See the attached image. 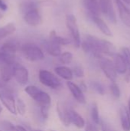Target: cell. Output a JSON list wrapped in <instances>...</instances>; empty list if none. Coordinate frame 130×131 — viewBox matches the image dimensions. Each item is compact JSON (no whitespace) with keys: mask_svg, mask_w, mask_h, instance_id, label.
Here are the masks:
<instances>
[{"mask_svg":"<svg viewBox=\"0 0 130 131\" xmlns=\"http://www.w3.org/2000/svg\"><path fill=\"white\" fill-rule=\"evenodd\" d=\"M81 48L86 54L100 58L103 55L113 56L116 54L115 46L109 41L96 36L87 35L81 42Z\"/></svg>","mask_w":130,"mask_h":131,"instance_id":"1","label":"cell"},{"mask_svg":"<svg viewBox=\"0 0 130 131\" xmlns=\"http://www.w3.org/2000/svg\"><path fill=\"white\" fill-rule=\"evenodd\" d=\"M25 93L40 107L41 114L44 119H48L51 104V97L45 91L34 85H28L25 88Z\"/></svg>","mask_w":130,"mask_h":131,"instance_id":"2","label":"cell"},{"mask_svg":"<svg viewBox=\"0 0 130 131\" xmlns=\"http://www.w3.org/2000/svg\"><path fill=\"white\" fill-rule=\"evenodd\" d=\"M20 49L24 57L30 61H41L44 58L43 51L35 44L33 43L24 44Z\"/></svg>","mask_w":130,"mask_h":131,"instance_id":"3","label":"cell"},{"mask_svg":"<svg viewBox=\"0 0 130 131\" xmlns=\"http://www.w3.org/2000/svg\"><path fill=\"white\" fill-rule=\"evenodd\" d=\"M38 78L40 82L51 89L57 90L62 87V83L61 80L53 73L49 71L41 69L38 72Z\"/></svg>","mask_w":130,"mask_h":131,"instance_id":"4","label":"cell"},{"mask_svg":"<svg viewBox=\"0 0 130 131\" xmlns=\"http://www.w3.org/2000/svg\"><path fill=\"white\" fill-rule=\"evenodd\" d=\"M66 25L69 30L70 35L72 37V41L76 48L81 47V39L79 31V28L77 25V21L76 17L72 14H68L66 16Z\"/></svg>","mask_w":130,"mask_h":131,"instance_id":"5","label":"cell"},{"mask_svg":"<svg viewBox=\"0 0 130 131\" xmlns=\"http://www.w3.org/2000/svg\"><path fill=\"white\" fill-rule=\"evenodd\" d=\"M99 63L100 68L106 77L111 82H116L117 78V72L115 69L113 61L103 56L99 58Z\"/></svg>","mask_w":130,"mask_h":131,"instance_id":"6","label":"cell"},{"mask_svg":"<svg viewBox=\"0 0 130 131\" xmlns=\"http://www.w3.org/2000/svg\"><path fill=\"white\" fill-rule=\"evenodd\" d=\"M13 78L18 84L20 85H25L28 81V71L25 67L20 64L19 63H15L12 66Z\"/></svg>","mask_w":130,"mask_h":131,"instance_id":"7","label":"cell"},{"mask_svg":"<svg viewBox=\"0 0 130 131\" xmlns=\"http://www.w3.org/2000/svg\"><path fill=\"white\" fill-rule=\"evenodd\" d=\"M0 101L4 107L8 111V112L14 115L17 114L16 101L11 94L6 91H0Z\"/></svg>","mask_w":130,"mask_h":131,"instance_id":"8","label":"cell"},{"mask_svg":"<svg viewBox=\"0 0 130 131\" xmlns=\"http://www.w3.org/2000/svg\"><path fill=\"white\" fill-rule=\"evenodd\" d=\"M69 108L70 107L63 101H58L57 104L56 110L58 117L65 127H69L70 125L69 120Z\"/></svg>","mask_w":130,"mask_h":131,"instance_id":"9","label":"cell"},{"mask_svg":"<svg viewBox=\"0 0 130 131\" xmlns=\"http://www.w3.org/2000/svg\"><path fill=\"white\" fill-rule=\"evenodd\" d=\"M66 84H67V88L70 91L72 96L74 97V98L78 103H80L81 104H86V98H85V96L84 94V91L80 88V86H78L77 84H74L72 81H67Z\"/></svg>","mask_w":130,"mask_h":131,"instance_id":"10","label":"cell"},{"mask_svg":"<svg viewBox=\"0 0 130 131\" xmlns=\"http://www.w3.org/2000/svg\"><path fill=\"white\" fill-rule=\"evenodd\" d=\"M24 21L31 26H37L41 23V15L38 9L29 11L23 15Z\"/></svg>","mask_w":130,"mask_h":131,"instance_id":"11","label":"cell"},{"mask_svg":"<svg viewBox=\"0 0 130 131\" xmlns=\"http://www.w3.org/2000/svg\"><path fill=\"white\" fill-rule=\"evenodd\" d=\"M118 8L119 15L125 25L130 28V11L122 0H115Z\"/></svg>","mask_w":130,"mask_h":131,"instance_id":"12","label":"cell"},{"mask_svg":"<svg viewBox=\"0 0 130 131\" xmlns=\"http://www.w3.org/2000/svg\"><path fill=\"white\" fill-rule=\"evenodd\" d=\"M113 64L115 67V69L118 74H126L129 70V65L127 64L126 61L123 58L121 54L116 53L113 56Z\"/></svg>","mask_w":130,"mask_h":131,"instance_id":"13","label":"cell"},{"mask_svg":"<svg viewBox=\"0 0 130 131\" xmlns=\"http://www.w3.org/2000/svg\"><path fill=\"white\" fill-rule=\"evenodd\" d=\"M83 4L90 17L100 16L101 12L98 0H83Z\"/></svg>","mask_w":130,"mask_h":131,"instance_id":"14","label":"cell"},{"mask_svg":"<svg viewBox=\"0 0 130 131\" xmlns=\"http://www.w3.org/2000/svg\"><path fill=\"white\" fill-rule=\"evenodd\" d=\"M69 120L70 124L74 125L76 127L79 129H82L84 127H86V122L83 117L70 107L69 108Z\"/></svg>","mask_w":130,"mask_h":131,"instance_id":"15","label":"cell"},{"mask_svg":"<svg viewBox=\"0 0 130 131\" xmlns=\"http://www.w3.org/2000/svg\"><path fill=\"white\" fill-rule=\"evenodd\" d=\"M120 117L123 131H130V114L128 109L124 106H122L120 109Z\"/></svg>","mask_w":130,"mask_h":131,"instance_id":"16","label":"cell"},{"mask_svg":"<svg viewBox=\"0 0 130 131\" xmlns=\"http://www.w3.org/2000/svg\"><path fill=\"white\" fill-rule=\"evenodd\" d=\"M56 74L67 81H71L74 78L72 69L66 66H57L54 68Z\"/></svg>","mask_w":130,"mask_h":131,"instance_id":"17","label":"cell"},{"mask_svg":"<svg viewBox=\"0 0 130 131\" xmlns=\"http://www.w3.org/2000/svg\"><path fill=\"white\" fill-rule=\"evenodd\" d=\"M90 18L92 19V21L95 23L97 27L100 29V31L103 34H104L107 36L113 35V33H112L110 28H109V26L101 18H100V16H91Z\"/></svg>","mask_w":130,"mask_h":131,"instance_id":"18","label":"cell"},{"mask_svg":"<svg viewBox=\"0 0 130 131\" xmlns=\"http://www.w3.org/2000/svg\"><path fill=\"white\" fill-rule=\"evenodd\" d=\"M45 49L47 52L53 57H59L62 53L61 45L50 39L45 44Z\"/></svg>","mask_w":130,"mask_h":131,"instance_id":"19","label":"cell"},{"mask_svg":"<svg viewBox=\"0 0 130 131\" xmlns=\"http://www.w3.org/2000/svg\"><path fill=\"white\" fill-rule=\"evenodd\" d=\"M41 5V2H36V1H25L23 2L20 4L19 5V11L20 12L24 15L25 13L34 10V9H38L39 6Z\"/></svg>","mask_w":130,"mask_h":131,"instance_id":"20","label":"cell"},{"mask_svg":"<svg viewBox=\"0 0 130 131\" xmlns=\"http://www.w3.org/2000/svg\"><path fill=\"white\" fill-rule=\"evenodd\" d=\"M12 66H10V65H1L0 66L1 78L5 83H8L13 78Z\"/></svg>","mask_w":130,"mask_h":131,"instance_id":"21","label":"cell"},{"mask_svg":"<svg viewBox=\"0 0 130 131\" xmlns=\"http://www.w3.org/2000/svg\"><path fill=\"white\" fill-rule=\"evenodd\" d=\"M15 56L13 54L0 51V66L1 65H10L12 66L15 64Z\"/></svg>","mask_w":130,"mask_h":131,"instance_id":"22","label":"cell"},{"mask_svg":"<svg viewBox=\"0 0 130 131\" xmlns=\"http://www.w3.org/2000/svg\"><path fill=\"white\" fill-rule=\"evenodd\" d=\"M19 48H21V47L18 42H16V41H7L2 45L1 51H4L6 53L15 54V53Z\"/></svg>","mask_w":130,"mask_h":131,"instance_id":"23","label":"cell"},{"mask_svg":"<svg viewBox=\"0 0 130 131\" xmlns=\"http://www.w3.org/2000/svg\"><path fill=\"white\" fill-rule=\"evenodd\" d=\"M49 39L54 41V42H56L57 44L60 45L61 46V45H67L71 43V41L70 39L58 36L57 35V33H56V31H54V30L51 31L50 35H49Z\"/></svg>","mask_w":130,"mask_h":131,"instance_id":"24","label":"cell"},{"mask_svg":"<svg viewBox=\"0 0 130 131\" xmlns=\"http://www.w3.org/2000/svg\"><path fill=\"white\" fill-rule=\"evenodd\" d=\"M15 26L13 23H8L5 26L0 27V40L12 35L15 31Z\"/></svg>","mask_w":130,"mask_h":131,"instance_id":"25","label":"cell"},{"mask_svg":"<svg viewBox=\"0 0 130 131\" xmlns=\"http://www.w3.org/2000/svg\"><path fill=\"white\" fill-rule=\"evenodd\" d=\"M89 86L94 92H96L97 94H98L100 95H104V94L106 92L104 86L100 81H91L89 82Z\"/></svg>","mask_w":130,"mask_h":131,"instance_id":"26","label":"cell"},{"mask_svg":"<svg viewBox=\"0 0 130 131\" xmlns=\"http://www.w3.org/2000/svg\"><path fill=\"white\" fill-rule=\"evenodd\" d=\"M90 115L92 121L95 124H100L101 123L100 119V114H99V109L98 107L96 104H93L91 107V111H90Z\"/></svg>","mask_w":130,"mask_h":131,"instance_id":"27","label":"cell"},{"mask_svg":"<svg viewBox=\"0 0 130 131\" xmlns=\"http://www.w3.org/2000/svg\"><path fill=\"white\" fill-rule=\"evenodd\" d=\"M59 61L63 64H70L73 60V54L70 51H65L61 53V54L58 57Z\"/></svg>","mask_w":130,"mask_h":131,"instance_id":"28","label":"cell"},{"mask_svg":"<svg viewBox=\"0 0 130 131\" xmlns=\"http://www.w3.org/2000/svg\"><path fill=\"white\" fill-rule=\"evenodd\" d=\"M110 90L112 97L115 100H118L120 98L121 91H120L119 86L116 84V82H111V84H110Z\"/></svg>","mask_w":130,"mask_h":131,"instance_id":"29","label":"cell"},{"mask_svg":"<svg viewBox=\"0 0 130 131\" xmlns=\"http://www.w3.org/2000/svg\"><path fill=\"white\" fill-rule=\"evenodd\" d=\"M16 111L17 113L21 116H24L26 113V104L21 98H18L16 100Z\"/></svg>","mask_w":130,"mask_h":131,"instance_id":"30","label":"cell"},{"mask_svg":"<svg viewBox=\"0 0 130 131\" xmlns=\"http://www.w3.org/2000/svg\"><path fill=\"white\" fill-rule=\"evenodd\" d=\"M0 127L2 131H17L16 126L8 121H2L0 122Z\"/></svg>","mask_w":130,"mask_h":131,"instance_id":"31","label":"cell"},{"mask_svg":"<svg viewBox=\"0 0 130 131\" xmlns=\"http://www.w3.org/2000/svg\"><path fill=\"white\" fill-rule=\"evenodd\" d=\"M72 71L75 77L79 78L84 77V68L80 65H75L73 68Z\"/></svg>","mask_w":130,"mask_h":131,"instance_id":"32","label":"cell"},{"mask_svg":"<svg viewBox=\"0 0 130 131\" xmlns=\"http://www.w3.org/2000/svg\"><path fill=\"white\" fill-rule=\"evenodd\" d=\"M120 54H122V56L123 57V58L126 61V63L129 65V67H130V48H126V47L122 48Z\"/></svg>","mask_w":130,"mask_h":131,"instance_id":"33","label":"cell"},{"mask_svg":"<svg viewBox=\"0 0 130 131\" xmlns=\"http://www.w3.org/2000/svg\"><path fill=\"white\" fill-rule=\"evenodd\" d=\"M101 124V128H102V131H115L112 129V127L110 126V124H108L107 123L102 121L100 123Z\"/></svg>","mask_w":130,"mask_h":131,"instance_id":"34","label":"cell"},{"mask_svg":"<svg viewBox=\"0 0 130 131\" xmlns=\"http://www.w3.org/2000/svg\"><path fill=\"white\" fill-rule=\"evenodd\" d=\"M85 131H99L98 129L93 125L92 124H87L86 125V128H85Z\"/></svg>","mask_w":130,"mask_h":131,"instance_id":"35","label":"cell"},{"mask_svg":"<svg viewBox=\"0 0 130 131\" xmlns=\"http://www.w3.org/2000/svg\"><path fill=\"white\" fill-rule=\"evenodd\" d=\"M0 9L4 12L8 9V5L3 0H0Z\"/></svg>","mask_w":130,"mask_h":131,"instance_id":"36","label":"cell"},{"mask_svg":"<svg viewBox=\"0 0 130 131\" xmlns=\"http://www.w3.org/2000/svg\"><path fill=\"white\" fill-rule=\"evenodd\" d=\"M5 87H6V83L5 81H3L2 79H0V90L4 89Z\"/></svg>","mask_w":130,"mask_h":131,"instance_id":"37","label":"cell"},{"mask_svg":"<svg viewBox=\"0 0 130 131\" xmlns=\"http://www.w3.org/2000/svg\"><path fill=\"white\" fill-rule=\"evenodd\" d=\"M16 129H17V131H28L24 127L20 126V125H17L16 126Z\"/></svg>","mask_w":130,"mask_h":131,"instance_id":"38","label":"cell"},{"mask_svg":"<svg viewBox=\"0 0 130 131\" xmlns=\"http://www.w3.org/2000/svg\"><path fill=\"white\" fill-rule=\"evenodd\" d=\"M128 111H129V113L130 114V97L128 100Z\"/></svg>","mask_w":130,"mask_h":131,"instance_id":"39","label":"cell"},{"mask_svg":"<svg viewBox=\"0 0 130 131\" xmlns=\"http://www.w3.org/2000/svg\"><path fill=\"white\" fill-rule=\"evenodd\" d=\"M123 2H125V3H126V4H128V5H129L130 4V0H122Z\"/></svg>","mask_w":130,"mask_h":131,"instance_id":"40","label":"cell"},{"mask_svg":"<svg viewBox=\"0 0 130 131\" xmlns=\"http://www.w3.org/2000/svg\"><path fill=\"white\" fill-rule=\"evenodd\" d=\"M2 17H3V15H2V13L0 12V20H1L2 18Z\"/></svg>","mask_w":130,"mask_h":131,"instance_id":"41","label":"cell"},{"mask_svg":"<svg viewBox=\"0 0 130 131\" xmlns=\"http://www.w3.org/2000/svg\"><path fill=\"white\" fill-rule=\"evenodd\" d=\"M128 71H129V77L130 78V67H129V70H128Z\"/></svg>","mask_w":130,"mask_h":131,"instance_id":"42","label":"cell"},{"mask_svg":"<svg viewBox=\"0 0 130 131\" xmlns=\"http://www.w3.org/2000/svg\"><path fill=\"white\" fill-rule=\"evenodd\" d=\"M2 111V107L0 106V113H1Z\"/></svg>","mask_w":130,"mask_h":131,"instance_id":"43","label":"cell"},{"mask_svg":"<svg viewBox=\"0 0 130 131\" xmlns=\"http://www.w3.org/2000/svg\"><path fill=\"white\" fill-rule=\"evenodd\" d=\"M34 131H43V130H36Z\"/></svg>","mask_w":130,"mask_h":131,"instance_id":"44","label":"cell"},{"mask_svg":"<svg viewBox=\"0 0 130 131\" xmlns=\"http://www.w3.org/2000/svg\"><path fill=\"white\" fill-rule=\"evenodd\" d=\"M51 131H54V130H51Z\"/></svg>","mask_w":130,"mask_h":131,"instance_id":"45","label":"cell"},{"mask_svg":"<svg viewBox=\"0 0 130 131\" xmlns=\"http://www.w3.org/2000/svg\"><path fill=\"white\" fill-rule=\"evenodd\" d=\"M0 131H2V130H0Z\"/></svg>","mask_w":130,"mask_h":131,"instance_id":"46","label":"cell"}]
</instances>
